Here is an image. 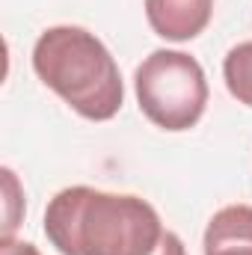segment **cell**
Instances as JSON below:
<instances>
[{
    "label": "cell",
    "instance_id": "obj_7",
    "mask_svg": "<svg viewBox=\"0 0 252 255\" xmlns=\"http://www.w3.org/2000/svg\"><path fill=\"white\" fill-rule=\"evenodd\" d=\"M3 184H6V229H3V241L6 238H12V232H15V226H18V214H15V205H18V178H15V172L6 166L3 169Z\"/></svg>",
    "mask_w": 252,
    "mask_h": 255
},
{
    "label": "cell",
    "instance_id": "obj_5",
    "mask_svg": "<svg viewBox=\"0 0 252 255\" xmlns=\"http://www.w3.org/2000/svg\"><path fill=\"white\" fill-rule=\"evenodd\" d=\"M205 255H252V205H226L211 217Z\"/></svg>",
    "mask_w": 252,
    "mask_h": 255
},
{
    "label": "cell",
    "instance_id": "obj_4",
    "mask_svg": "<svg viewBox=\"0 0 252 255\" xmlns=\"http://www.w3.org/2000/svg\"><path fill=\"white\" fill-rule=\"evenodd\" d=\"M214 15V0H145V18L154 36L166 42L196 39Z\"/></svg>",
    "mask_w": 252,
    "mask_h": 255
},
{
    "label": "cell",
    "instance_id": "obj_3",
    "mask_svg": "<svg viewBox=\"0 0 252 255\" xmlns=\"http://www.w3.org/2000/svg\"><path fill=\"white\" fill-rule=\"evenodd\" d=\"M133 89L145 119L172 133L190 130L208 107L205 68L184 51H151L136 65Z\"/></svg>",
    "mask_w": 252,
    "mask_h": 255
},
{
    "label": "cell",
    "instance_id": "obj_9",
    "mask_svg": "<svg viewBox=\"0 0 252 255\" xmlns=\"http://www.w3.org/2000/svg\"><path fill=\"white\" fill-rule=\"evenodd\" d=\"M0 255H42L33 244H24V241H15V238H6L0 244Z\"/></svg>",
    "mask_w": 252,
    "mask_h": 255
},
{
    "label": "cell",
    "instance_id": "obj_1",
    "mask_svg": "<svg viewBox=\"0 0 252 255\" xmlns=\"http://www.w3.org/2000/svg\"><path fill=\"white\" fill-rule=\"evenodd\" d=\"M163 232L157 211L133 193L77 184L45 208V235L63 255H154Z\"/></svg>",
    "mask_w": 252,
    "mask_h": 255
},
{
    "label": "cell",
    "instance_id": "obj_6",
    "mask_svg": "<svg viewBox=\"0 0 252 255\" xmlns=\"http://www.w3.org/2000/svg\"><path fill=\"white\" fill-rule=\"evenodd\" d=\"M223 80L232 98L252 107V39L235 45L223 60Z\"/></svg>",
    "mask_w": 252,
    "mask_h": 255
},
{
    "label": "cell",
    "instance_id": "obj_2",
    "mask_svg": "<svg viewBox=\"0 0 252 255\" xmlns=\"http://www.w3.org/2000/svg\"><path fill=\"white\" fill-rule=\"evenodd\" d=\"M33 71L89 122H107L125 104L119 65L107 45L86 27H48L33 45Z\"/></svg>",
    "mask_w": 252,
    "mask_h": 255
},
{
    "label": "cell",
    "instance_id": "obj_8",
    "mask_svg": "<svg viewBox=\"0 0 252 255\" xmlns=\"http://www.w3.org/2000/svg\"><path fill=\"white\" fill-rule=\"evenodd\" d=\"M154 255H187V250H184V244H181V238L175 232H163Z\"/></svg>",
    "mask_w": 252,
    "mask_h": 255
}]
</instances>
